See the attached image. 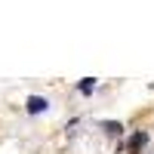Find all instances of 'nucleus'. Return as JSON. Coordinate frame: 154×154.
Listing matches in <instances>:
<instances>
[{
	"instance_id": "1",
	"label": "nucleus",
	"mask_w": 154,
	"mask_h": 154,
	"mask_svg": "<svg viewBox=\"0 0 154 154\" xmlns=\"http://www.w3.org/2000/svg\"><path fill=\"white\" fill-rule=\"evenodd\" d=\"M46 105H49V102H46L43 96H28V111H31V114H40V111H46Z\"/></svg>"
},
{
	"instance_id": "2",
	"label": "nucleus",
	"mask_w": 154,
	"mask_h": 154,
	"mask_svg": "<svg viewBox=\"0 0 154 154\" xmlns=\"http://www.w3.org/2000/svg\"><path fill=\"white\" fill-rule=\"evenodd\" d=\"M145 142H148V136H145V133H136V136L130 139V142H126V151H136V148H142Z\"/></svg>"
},
{
	"instance_id": "3",
	"label": "nucleus",
	"mask_w": 154,
	"mask_h": 154,
	"mask_svg": "<svg viewBox=\"0 0 154 154\" xmlns=\"http://www.w3.org/2000/svg\"><path fill=\"white\" fill-rule=\"evenodd\" d=\"M93 86H96L93 77H83V80H80V93H93Z\"/></svg>"
},
{
	"instance_id": "4",
	"label": "nucleus",
	"mask_w": 154,
	"mask_h": 154,
	"mask_svg": "<svg viewBox=\"0 0 154 154\" xmlns=\"http://www.w3.org/2000/svg\"><path fill=\"white\" fill-rule=\"evenodd\" d=\"M102 126H105L108 133H120V130H123V126H120V123H114V120H105V123H102Z\"/></svg>"
}]
</instances>
